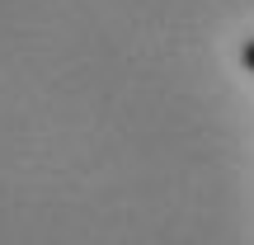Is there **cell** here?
Returning <instances> with one entry per match:
<instances>
[{
    "instance_id": "cell-1",
    "label": "cell",
    "mask_w": 254,
    "mask_h": 245,
    "mask_svg": "<svg viewBox=\"0 0 254 245\" xmlns=\"http://www.w3.org/2000/svg\"><path fill=\"white\" fill-rule=\"evenodd\" d=\"M240 62H245V66H250V71H254V38H250V43H245V47H240Z\"/></svg>"
}]
</instances>
